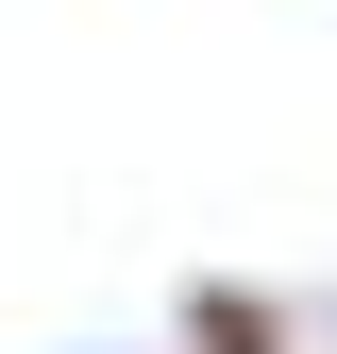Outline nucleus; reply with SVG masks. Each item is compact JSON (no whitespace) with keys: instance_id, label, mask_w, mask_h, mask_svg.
Wrapping results in <instances>:
<instances>
[{"instance_id":"f257e3e1","label":"nucleus","mask_w":337,"mask_h":354,"mask_svg":"<svg viewBox=\"0 0 337 354\" xmlns=\"http://www.w3.org/2000/svg\"><path fill=\"white\" fill-rule=\"evenodd\" d=\"M186 354H287V321H270L253 287H202V304H186Z\"/></svg>"}]
</instances>
